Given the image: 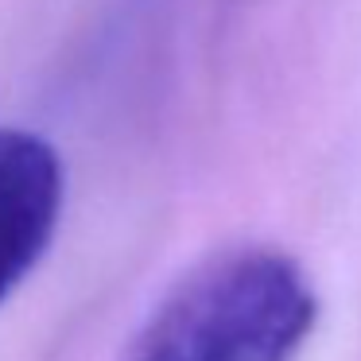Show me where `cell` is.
<instances>
[{
  "mask_svg": "<svg viewBox=\"0 0 361 361\" xmlns=\"http://www.w3.org/2000/svg\"><path fill=\"white\" fill-rule=\"evenodd\" d=\"M314 326L307 268L276 245H233L171 283L125 361H295Z\"/></svg>",
  "mask_w": 361,
  "mask_h": 361,
  "instance_id": "1",
  "label": "cell"
},
{
  "mask_svg": "<svg viewBox=\"0 0 361 361\" xmlns=\"http://www.w3.org/2000/svg\"><path fill=\"white\" fill-rule=\"evenodd\" d=\"M66 167L35 128L0 125V307L51 252L63 221Z\"/></svg>",
  "mask_w": 361,
  "mask_h": 361,
  "instance_id": "2",
  "label": "cell"
}]
</instances>
